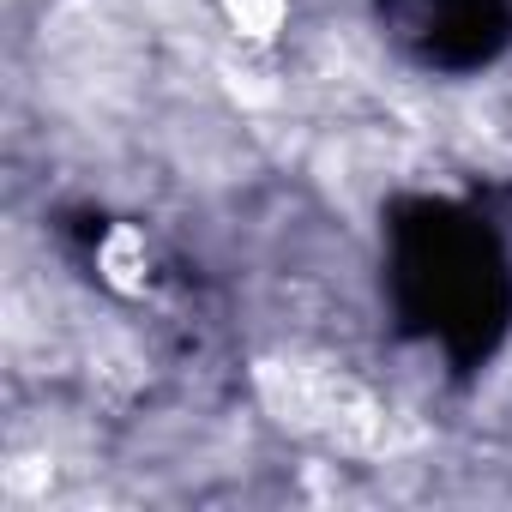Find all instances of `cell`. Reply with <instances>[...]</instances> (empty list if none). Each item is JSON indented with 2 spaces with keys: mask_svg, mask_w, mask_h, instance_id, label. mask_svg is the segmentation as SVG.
<instances>
[{
  "mask_svg": "<svg viewBox=\"0 0 512 512\" xmlns=\"http://www.w3.org/2000/svg\"><path fill=\"white\" fill-rule=\"evenodd\" d=\"M223 19L247 37V43H272L290 19V0H223Z\"/></svg>",
  "mask_w": 512,
  "mask_h": 512,
  "instance_id": "cell-2",
  "label": "cell"
},
{
  "mask_svg": "<svg viewBox=\"0 0 512 512\" xmlns=\"http://www.w3.org/2000/svg\"><path fill=\"white\" fill-rule=\"evenodd\" d=\"M260 392L272 398V410H278L290 428L326 434V440L356 446V452L386 440V416H380V404H374L362 386L338 380L332 368H290V362H272V368L260 374Z\"/></svg>",
  "mask_w": 512,
  "mask_h": 512,
  "instance_id": "cell-1",
  "label": "cell"
}]
</instances>
